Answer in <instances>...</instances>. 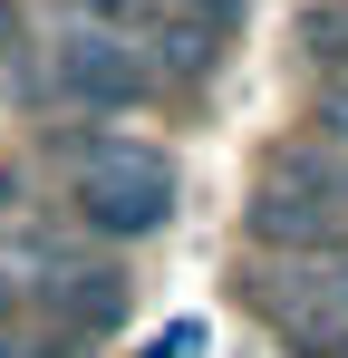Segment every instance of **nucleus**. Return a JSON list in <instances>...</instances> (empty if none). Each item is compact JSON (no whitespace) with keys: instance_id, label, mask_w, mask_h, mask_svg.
<instances>
[{"instance_id":"nucleus-1","label":"nucleus","mask_w":348,"mask_h":358,"mask_svg":"<svg viewBox=\"0 0 348 358\" xmlns=\"http://www.w3.org/2000/svg\"><path fill=\"white\" fill-rule=\"evenodd\" d=\"M252 242L271 262H310V252H348V155L300 136V145H271V165L242 203Z\"/></svg>"},{"instance_id":"nucleus-2","label":"nucleus","mask_w":348,"mask_h":358,"mask_svg":"<svg viewBox=\"0 0 348 358\" xmlns=\"http://www.w3.org/2000/svg\"><path fill=\"white\" fill-rule=\"evenodd\" d=\"M58 145H68V175H78V223H87V233L145 242V233H165V223H174V203H184L174 155L136 145V136H97V126H68Z\"/></svg>"},{"instance_id":"nucleus-3","label":"nucleus","mask_w":348,"mask_h":358,"mask_svg":"<svg viewBox=\"0 0 348 358\" xmlns=\"http://www.w3.org/2000/svg\"><path fill=\"white\" fill-rule=\"evenodd\" d=\"M242 300H252L300 358H339L348 349V252L261 262V271H242Z\"/></svg>"},{"instance_id":"nucleus-4","label":"nucleus","mask_w":348,"mask_h":358,"mask_svg":"<svg viewBox=\"0 0 348 358\" xmlns=\"http://www.w3.org/2000/svg\"><path fill=\"white\" fill-rule=\"evenodd\" d=\"M39 59H49V68H39L29 87H39L49 107H78V117H136V107L155 97V68L136 59L126 39L87 29V20H78V29H58Z\"/></svg>"},{"instance_id":"nucleus-5","label":"nucleus","mask_w":348,"mask_h":358,"mask_svg":"<svg viewBox=\"0 0 348 358\" xmlns=\"http://www.w3.org/2000/svg\"><path fill=\"white\" fill-rule=\"evenodd\" d=\"M39 310L58 320V349H78V339H107L116 320H126V281H116V271H78V262H58L49 281H39Z\"/></svg>"},{"instance_id":"nucleus-6","label":"nucleus","mask_w":348,"mask_h":358,"mask_svg":"<svg viewBox=\"0 0 348 358\" xmlns=\"http://www.w3.org/2000/svg\"><path fill=\"white\" fill-rule=\"evenodd\" d=\"M300 39L348 78V0H310V10H300Z\"/></svg>"},{"instance_id":"nucleus-7","label":"nucleus","mask_w":348,"mask_h":358,"mask_svg":"<svg viewBox=\"0 0 348 358\" xmlns=\"http://www.w3.org/2000/svg\"><path fill=\"white\" fill-rule=\"evenodd\" d=\"M319 145L348 155V78H339V68H329V87H319Z\"/></svg>"},{"instance_id":"nucleus-8","label":"nucleus","mask_w":348,"mask_h":358,"mask_svg":"<svg viewBox=\"0 0 348 358\" xmlns=\"http://www.w3.org/2000/svg\"><path fill=\"white\" fill-rule=\"evenodd\" d=\"M165 10H184L194 29H213V39H223V29L242 20V10H252V0H165Z\"/></svg>"},{"instance_id":"nucleus-9","label":"nucleus","mask_w":348,"mask_h":358,"mask_svg":"<svg viewBox=\"0 0 348 358\" xmlns=\"http://www.w3.org/2000/svg\"><path fill=\"white\" fill-rule=\"evenodd\" d=\"M10 49H29V10H20V0H0V59H10Z\"/></svg>"},{"instance_id":"nucleus-10","label":"nucleus","mask_w":348,"mask_h":358,"mask_svg":"<svg viewBox=\"0 0 348 358\" xmlns=\"http://www.w3.org/2000/svg\"><path fill=\"white\" fill-rule=\"evenodd\" d=\"M10 203H20V175H10V165H0V213H10Z\"/></svg>"},{"instance_id":"nucleus-11","label":"nucleus","mask_w":348,"mask_h":358,"mask_svg":"<svg viewBox=\"0 0 348 358\" xmlns=\"http://www.w3.org/2000/svg\"><path fill=\"white\" fill-rule=\"evenodd\" d=\"M339 358H348V349H339Z\"/></svg>"}]
</instances>
